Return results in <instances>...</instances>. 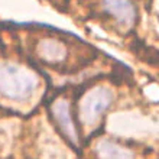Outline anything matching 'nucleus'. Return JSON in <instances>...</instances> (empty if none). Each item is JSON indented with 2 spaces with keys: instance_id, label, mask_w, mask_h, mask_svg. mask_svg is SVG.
<instances>
[{
  "instance_id": "obj_6",
  "label": "nucleus",
  "mask_w": 159,
  "mask_h": 159,
  "mask_svg": "<svg viewBox=\"0 0 159 159\" xmlns=\"http://www.w3.org/2000/svg\"><path fill=\"white\" fill-rule=\"evenodd\" d=\"M103 159H133V155L126 148L106 143L103 145Z\"/></svg>"
},
{
  "instance_id": "obj_2",
  "label": "nucleus",
  "mask_w": 159,
  "mask_h": 159,
  "mask_svg": "<svg viewBox=\"0 0 159 159\" xmlns=\"http://www.w3.org/2000/svg\"><path fill=\"white\" fill-rule=\"evenodd\" d=\"M111 94L106 88H96L93 91L87 93L81 100L80 104V117L87 125L96 121L100 114H103L110 104Z\"/></svg>"
},
{
  "instance_id": "obj_3",
  "label": "nucleus",
  "mask_w": 159,
  "mask_h": 159,
  "mask_svg": "<svg viewBox=\"0 0 159 159\" xmlns=\"http://www.w3.org/2000/svg\"><path fill=\"white\" fill-rule=\"evenodd\" d=\"M104 7L121 25L130 26L134 22L136 13L129 0H106Z\"/></svg>"
},
{
  "instance_id": "obj_4",
  "label": "nucleus",
  "mask_w": 159,
  "mask_h": 159,
  "mask_svg": "<svg viewBox=\"0 0 159 159\" xmlns=\"http://www.w3.org/2000/svg\"><path fill=\"white\" fill-rule=\"evenodd\" d=\"M54 114L57 117L59 127L64 130V133L67 134L70 139L77 138L75 134V125L72 121L71 113H70V106H68L67 101H58L57 104L54 106Z\"/></svg>"
},
{
  "instance_id": "obj_5",
  "label": "nucleus",
  "mask_w": 159,
  "mask_h": 159,
  "mask_svg": "<svg viewBox=\"0 0 159 159\" xmlns=\"http://www.w3.org/2000/svg\"><path fill=\"white\" fill-rule=\"evenodd\" d=\"M64 48H62V43H59L57 41H45L42 43V49H41V54H42V58L46 59V61H51V62H55V61H59L62 59L64 57Z\"/></svg>"
},
{
  "instance_id": "obj_1",
  "label": "nucleus",
  "mask_w": 159,
  "mask_h": 159,
  "mask_svg": "<svg viewBox=\"0 0 159 159\" xmlns=\"http://www.w3.org/2000/svg\"><path fill=\"white\" fill-rule=\"evenodd\" d=\"M36 88V77L34 72L19 65H0V94L12 100L29 97Z\"/></svg>"
}]
</instances>
